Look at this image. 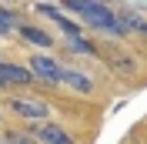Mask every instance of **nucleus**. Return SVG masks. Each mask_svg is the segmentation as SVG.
Masks as SVG:
<instances>
[{
	"instance_id": "nucleus-3",
	"label": "nucleus",
	"mask_w": 147,
	"mask_h": 144,
	"mask_svg": "<svg viewBox=\"0 0 147 144\" xmlns=\"http://www.w3.org/2000/svg\"><path fill=\"white\" fill-rule=\"evenodd\" d=\"M30 74L40 77V81H47V84H60V64L50 60L47 54H34L30 57Z\"/></svg>"
},
{
	"instance_id": "nucleus-5",
	"label": "nucleus",
	"mask_w": 147,
	"mask_h": 144,
	"mask_svg": "<svg viewBox=\"0 0 147 144\" xmlns=\"http://www.w3.org/2000/svg\"><path fill=\"white\" fill-rule=\"evenodd\" d=\"M60 84H67V87L77 90V94H94V81L87 74L74 71V67H60Z\"/></svg>"
},
{
	"instance_id": "nucleus-6",
	"label": "nucleus",
	"mask_w": 147,
	"mask_h": 144,
	"mask_svg": "<svg viewBox=\"0 0 147 144\" xmlns=\"http://www.w3.org/2000/svg\"><path fill=\"white\" fill-rule=\"evenodd\" d=\"M0 81L3 84H27V81H34V74L24 71L20 64H3L0 60Z\"/></svg>"
},
{
	"instance_id": "nucleus-1",
	"label": "nucleus",
	"mask_w": 147,
	"mask_h": 144,
	"mask_svg": "<svg viewBox=\"0 0 147 144\" xmlns=\"http://www.w3.org/2000/svg\"><path fill=\"white\" fill-rule=\"evenodd\" d=\"M67 10H70V14H77V17H84L87 24H90V27H100V30H107V34H114V37H124V34H127L124 20H120L110 7H104V3L70 0V3H67Z\"/></svg>"
},
{
	"instance_id": "nucleus-8",
	"label": "nucleus",
	"mask_w": 147,
	"mask_h": 144,
	"mask_svg": "<svg viewBox=\"0 0 147 144\" xmlns=\"http://www.w3.org/2000/svg\"><path fill=\"white\" fill-rule=\"evenodd\" d=\"M104 57H107V64H110L117 74H130V71H134V60H130V57H124V54H117V50H107Z\"/></svg>"
},
{
	"instance_id": "nucleus-4",
	"label": "nucleus",
	"mask_w": 147,
	"mask_h": 144,
	"mask_svg": "<svg viewBox=\"0 0 147 144\" xmlns=\"http://www.w3.org/2000/svg\"><path fill=\"white\" fill-rule=\"evenodd\" d=\"M30 131H34V141L37 144H74L64 127H60V124H50V121H47V124H34Z\"/></svg>"
},
{
	"instance_id": "nucleus-11",
	"label": "nucleus",
	"mask_w": 147,
	"mask_h": 144,
	"mask_svg": "<svg viewBox=\"0 0 147 144\" xmlns=\"http://www.w3.org/2000/svg\"><path fill=\"white\" fill-rule=\"evenodd\" d=\"M7 141H10V144H37V141H30L27 134H20V131H13V134H7Z\"/></svg>"
},
{
	"instance_id": "nucleus-12",
	"label": "nucleus",
	"mask_w": 147,
	"mask_h": 144,
	"mask_svg": "<svg viewBox=\"0 0 147 144\" xmlns=\"http://www.w3.org/2000/svg\"><path fill=\"white\" fill-rule=\"evenodd\" d=\"M0 87H7V84H3V81H0Z\"/></svg>"
},
{
	"instance_id": "nucleus-9",
	"label": "nucleus",
	"mask_w": 147,
	"mask_h": 144,
	"mask_svg": "<svg viewBox=\"0 0 147 144\" xmlns=\"http://www.w3.org/2000/svg\"><path fill=\"white\" fill-rule=\"evenodd\" d=\"M17 30V20H13V14H10L7 7H0V34H13Z\"/></svg>"
},
{
	"instance_id": "nucleus-2",
	"label": "nucleus",
	"mask_w": 147,
	"mask_h": 144,
	"mask_svg": "<svg viewBox=\"0 0 147 144\" xmlns=\"http://www.w3.org/2000/svg\"><path fill=\"white\" fill-rule=\"evenodd\" d=\"M10 111L20 117H27V121H47V104L37 97H10Z\"/></svg>"
},
{
	"instance_id": "nucleus-10",
	"label": "nucleus",
	"mask_w": 147,
	"mask_h": 144,
	"mask_svg": "<svg viewBox=\"0 0 147 144\" xmlns=\"http://www.w3.org/2000/svg\"><path fill=\"white\" fill-rule=\"evenodd\" d=\"M67 47H70V50H77V54H97V50H94L84 37H67Z\"/></svg>"
},
{
	"instance_id": "nucleus-7",
	"label": "nucleus",
	"mask_w": 147,
	"mask_h": 144,
	"mask_svg": "<svg viewBox=\"0 0 147 144\" xmlns=\"http://www.w3.org/2000/svg\"><path fill=\"white\" fill-rule=\"evenodd\" d=\"M17 30H20V37H24L27 44H37V47H50V44H54V37L47 34V30H40V27L24 24V27H17Z\"/></svg>"
}]
</instances>
